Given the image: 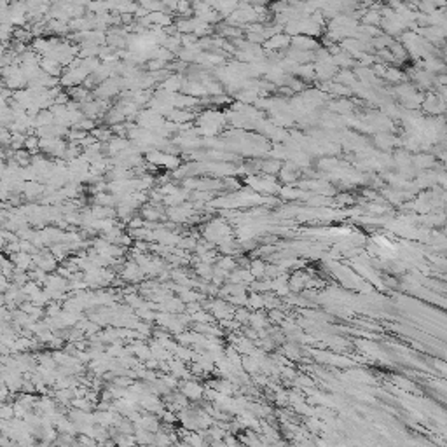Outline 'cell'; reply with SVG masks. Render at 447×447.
<instances>
[{
	"instance_id": "cell-2",
	"label": "cell",
	"mask_w": 447,
	"mask_h": 447,
	"mask_svg": "<svg viewBox=\"0 0 447 447\" xmlns=\"http://www.w3.org/2000/svg\"><path fill=\"white\" fill-rule=\"evenodd\" d=\"M58 110H65V107H58ZM52 114H56V110L52 112ZM63 116V112H58V117H61Z\"/></svg>"
},
{
	"instance_id": "cell-1",
	"label": "cell",
	"mask_w": 447,
	"mask_h": 447,
	"mask_svg": "<svg viewBox=\"0 0 447 447\" xmlns=\"http://www.w3.org/2000/svg\"><path fill=\"white\" fill-rule=\"evenodd\" d=\"M184 395L192 397V398H198V397H201V388L198 386V384L189 383V384H185V388H184Z\"/></svg>"
}]
</instances>
